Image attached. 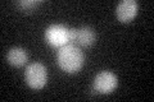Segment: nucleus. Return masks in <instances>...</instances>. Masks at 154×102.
I'll use <instances>...</instances> for the list:
<instances>
[{
	"instance_id": "1",
	"label": "nucleus",
	"mask_w": 154,
	"mask_h": 102,
	"mask_svg": "<svg viewBox=\"0 0 154 102\" xmlns=\"http://www.w3.org/2000/svg\"><path fill=\"white\" fill-rule=\"evenodd\" d=\"M57 63L62 70L67 73H76L81 69L84 64V54L80 47L67 43L58 51Z\"/></svg>"
},
{
	"instance_id": "4",
	"label": "nucleus",
	"mask_w": 154,
	"mask_h": 102,
	"mask_svg": "<svg viewBox=\"0 0 154 102\" xmlns=\"http://www.w3.org/2000/svg\"><path fill=\"white\" fill-rule=\"evenodd\" d=\"M117 86H118L117 75L109 70L100 71L94 78V89L98 92V93L108 95L110 92H113Z\"/></svg>"
},
{
	"instance_id": "5",
	"label": "nucleus",
	"mask_w": 154,
	"mask_h": 102,
	"mask_svg": "<svg viewBox=\"0 0 154 102\" xmlns=\"http://www.w3.org/2000/svg\"><path fill=\"white\" fill-rule=\"evenodd\" d=\"M137 10L139 5L135 0H123L117 5L116 14H117V18L119 21L126 23L134 19V17L137 14Z\"/></svg>"
},
{
	"instance_id": "7",
	"label": "nucleus",
	"mask_w": 154,
	"mask_h": 102,
	"mask_svg": "<svg viewBox=\"0 0 154 102\" xmlns=\"http://www.w3.org/2000/svg\"><path fill=\"white\" fill-rule=\"evenodd\" d=\"M28 59L27 51L22 47H12L7 54V60L13 66H22Z\"/></svg>"
},
{
	"instance_id": "6",
	"label": "nucleus",
	"mask_w": 154,
	"mask_h": 102,
	"mask_svg": "<svg viewBox=\"0 0 154 102\" xmlns=\"http://www.w3.org/2000/svg\"><path fill=\"white\" fill-rule=\"evenodd\" d=\"M96 40V33L91 27L88 26H84V27H80L77 28V32H76V43H79L81 46H91Z\"/></svg>"
},
{
	"instance_id": "3",
	"label": "nucleus",
	"mask_w": 154,
	"mask_h": 102,
	"mask_svg": "<svg viewBox=\"0 0 154 102\" xmlns=\"http://www.w3.org/2000/svg\"><path fill=\"white\" fill-rule=\"evenodd\" d=\"M45 40L54 47H62L69 42V28L63 24H51L45 31Z\"/></svg>"
},
{
	"instance_id": "8",
	"label": "nucleus",
	"mask_w": 154,
	"mask_h": 102,
	"mask_svg": "<svg viewBox=\"0 0 154 102\" xmlns=\"http://www.w3.org/2000/svg\"><path fill=\"white\" fill-rule=\"evenodd\" d=\"M41 3H42L41 0H21V1H17V7L21 9V10L32 12L40 7Z\"/></svg>"
},
{
	"instance_id": "9",
	"label": "nucleus",
	"mask_w": 154,
	"mask_h": 102,
	"mask_svg": "<svg viewBox=\"0 0 154 102\" xmlns=\"http://www.w3.org/2000/svg\"><path fill=\"white\" fill-rule=\"evenodd\" d=\"M76 32H77V28H69V42L76 41Z\"/></svg>"
},
{
	"instance_id": "2",
	"label": "nucleus",
	"mask_w": 154,
	"mask_h": 102,
	"mask_svg": "<svg viewBox=\"0 0 154 102\" xmlns=\"http://www.w3.org/2000/svg\"><path fill=\"white\" fill-rule=\"evenodd\" d=\"M25 78L27 84L33 89H40L42 88L46 82H48V70L46 66L41 63H32V64L27 65Z\"/></svg>"
}]
</instances>
